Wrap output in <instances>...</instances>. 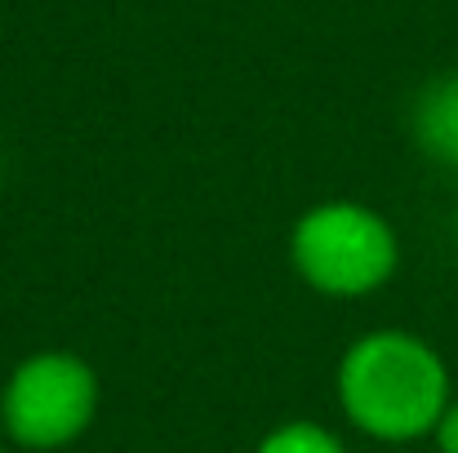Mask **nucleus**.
I'll use <instances>...</instances> for the list:
<instances>
[{
    "label": "nucleus",
    "mask_w": 458,
    "mask_h": 453,
    "mask_svg": "<svg viewBox=\"0 0 458 453\" xmlns=\"http://www.w3.org/2000/svg\"><path fill=\"white\" fill-rule=\"evenodd\" d=\"M94 400H98V387L81 360L36 356L13 373L4 391V423L13 440L31 449H54L85 432V423L94 418Z\"/></svg>",
    "instance_id": "obj_3"
},
{
    "label": "nucleus",
    "mask_w": 458,
    "mask_h": 453,
    "mask_svg": "<svg viewBox=\"0 0 458 453\" xmlns=\"http://www.w3.org/2000/svg\"><path fill=\"white\" fill-rule=\"evenodd\" d=\"M263 453H343L338 449V440L334 436H325L320 427H307V423H294V427H285V432H276Z\"/></svg>",
    "instance_id": "obj_5"
},
{
    "label": "nucleus",
    "mask_w": 458,
    "mask_h": 453,
    "mask_svg": "<svg viewBox=\"0 0 458 453\" xmlns=\"http://www.w3.org/2000/svg\"><path fill=\"white\" fill-rule=\"evenodd\" d=\"M437 436H441V453H458V405L441 414V423H437Z\"/></svg>",
    "instance_id": "obj_6"
},
{
    "label": "nucleus",
    "mask_w": 458,
    "mask_h": 453,
    "mask_svg": "<svg viewBox=\"0 0 458 453\" xmlns=\"http://www.w3.org/2000/svg\"><path fill=\"white\" fill-rule=\"evenodd\" d=\"M299 272L325 294L378 289L396 267V240L383 218L360 205H325L294 231Z\"/></svg>",
    "instance_id": "obj_2"
},
{
    "label": "nucleus",
    "mask_w": 458,
    "mask_h": 453,
    "mask_svg": "<svg viewBox=\"0 0 458 453\" xmlns=\"http://www.w3.org/2000/svg\"><path fill=\"white\" fill-rule=\"evenodd\" d=\"M343 405L369 436H423L445 414V369L419 338L374 333L343 360Z\"/></svg>",
    "instance_id": "obj_1"
},
{
    "label": "nucleus",
    "mask_w": 458,
    "mask_h": 453,
    "mask_svg": "<svg viewBox=\"0 0 458 453\" xmlns=\"http://www.w3.org/2000/svg\"><path fill=\"white\" fill-rule=\"evenodd\" d=\"M414 134H419L423 151H432L437 160H445V164L458 169V76L437 80V85L419 98Z\"/></svg>",
    "instance_id": "obj_4"
}]
</instances>
